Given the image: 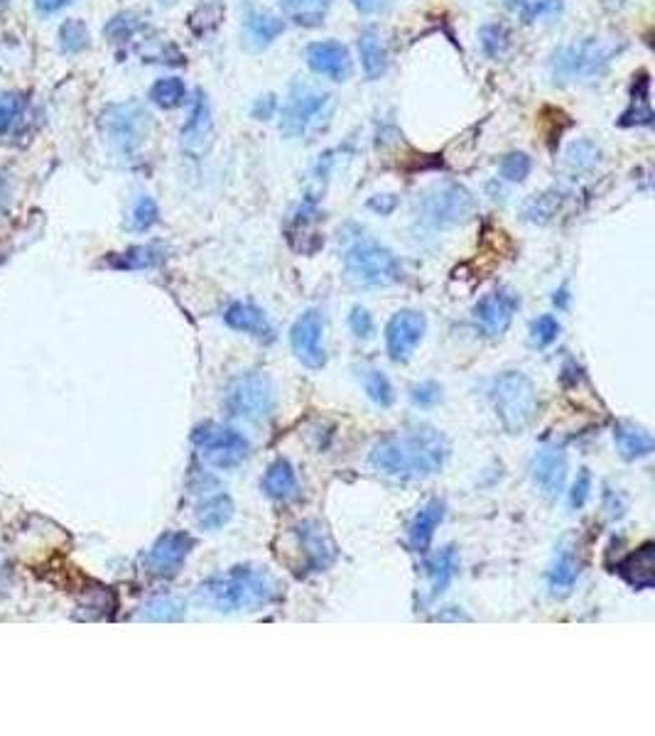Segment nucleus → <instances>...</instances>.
I'll return each instance as SVG.
<instances>
[{"instance_id": "obj_1", "label": "nucleus", "mask_w": 655, "mask_h": 736, "mask_svg": "<svg viewBox=\"0 0 655 736\" xmlns=\"http://www.w3.org/2000/svg\"><path fill=\"white\" fill-rule=\"evenodd\" d=\"M449 452L452 447L445 432L432 425H415L378 440L368 454V464L393 479H425L445 467Z\"/></svg>"}, {"instance_id": "obj_2", "label": "nucleus", "mask_w": 655, "mask_h": 736, "mask_svg": "<svg viewBox=\"0 0 655 736\" xmlns=\"http://www.w3.org/2000/svg\"><path fill=\"white\" fill-rule=\"evenodd\" d=\"M199 597L219 614L261 611L278 602L280 584L265 567L236 565L221 575L209 577L199 587Z\"/></svg>"}, {"instance_id": "obj_3", "label": "nucleus", "mask_w": 655, "mask_h": 736, "mask_svg": "<svg viewBox=\"0 0 655 736\" xmlns=\"http://www.w3.org/2000/svg\"><path fill=\"white\" fill-rule=\"evenodd\" d=\"M334 116V96L315 84H295L280 113V133L288 138H317Z\"/></svg>"}, {"instance_id": "obj_4", "label": "nucleus", "mask_w": 655, "mask_h": 736, "mask_svg": "<svg viewBox=\"0 0 655 736\" xmlns=\"http://www.w3.org/2000/svg\"><path fill=\"white\" fill-rule=\"evenodd\" d=\"M491 403L496 418L508 435H521L538 418V388L521 371H506L491 386Z\"/></svg>"}, {"instance_id": "obj_5", "label": "nucleus", "mask_w": 655, "mask_h": 736, "mask_svg": "<svg viewBox=\"0 0 655 736\" xmlns=\"http://www.w3.org/2000/svg\"><path fill=\"white\" fill-rule=\"evenodd\" d=\"M621 52V45L599 37H587L582 42L560 47L550 59L552 79L565 84V81H594L604 77L611 59Z\"/></svg>"}, {"instance_id": "obj_6", "label": "nucleus", "mask_w": 655, "mask_h": 736, "mask_svg": "<svg viewBox=\"0 0 655 736\" xmlns=\"http://www.w3.org/2000/svg\"><path fill=\"white\" fill-rule=\"evenodd\" d=\"M344 270L346 278L359 288H388L403 278V268L391 248L364 236L346 248Z\"/></svg>"}, {"instance_id": "obj_7", "label": "nucleus", "mask_w": 655, "mask_h": 736, "mask_svg": "<svg viewBox=\"0 0 655 736\" xmlns=\"http://www.w3.org/2000/svg\"><path fill=\"white\" fill-rule=\"evenodd\" d=\"M150 126H153L150 113L138 101L111 104L99 118V128L104 133L106 143L121 158H133L143 148V143L150 135Z\"/></svg>"}, {"instance_id": "obj_8", "label": "nucleus", "mask_w": 655, "mask_h": 736, "mask_svg": "<svg viewBox=\"0 0 655 736\" xmlns=\"http://www.w3.org/2000/svg\"><path fill=\"white\" fill-rule=\"evenodd\" d=\"M224 408L236 420L265 422L273 418L275 408H278V393L265 373H243L226 388Z\"/></svg>"}, {"instance_id": "obj_9", "label": "nucleus", "mask_w": 655, "mask_h": 736, "mask_svg": "<svg viewBox=\"0 0 655 736\" xmlns=\"http://www.w3.org/2000/svg\"><path fill=\"white\" fill-rule=\"evenodd\" d=\"M415 207H418L420 226H425L430 231H440L449 229V226L464 224L474 214L476 202L467 187L447 182L427 189Z\"/></svg>"}, {"instance_id": "obj_10", "label": "nucleus", "mask_w": 655, "mask_h": 736, "mask_svg": "<svg viewBox=\"0 0 655 736\" xmlns=\"http://www.w3.org/2000/svg\"><path fill=\"white\" fill-rule=\"evenodd\" d=\"M192 442L202 459L216 469H236L251 454V442L234 427L207 422L192 432Z\"/></svg>"}, {"instance_id": "obj_11", "label": "nucleus", "mask_w": 655, "mask_h": 736, "mask_svg": "<svg viewBox=\"0 0 655 736\" xmlns=\"http://www.w3.org/2000/svg\"><path fill=\"white\" fill-rule=\"evenodd\" d=\"M290 346L295 359L310 371H319L327 364L324 351V315L319 310H307L290 327Z\"/></svg>"}, {"instance_id": "obj_12", "label": "nucleus", "mask_w": 655, "mask_h": 736, "mask_svg": "<svg viewBox=\"0 0 655 736\" xmlns=\"http://www.w3.org/2000/svg\"><path fill=\"white\" fill-rule=\"evenodd\" d=\"M427 332V319L418 310H400L386 324V351L395 364H405L415 354Z\"/></svg>"}, {"instance_id": "obj_13", "label": "nucleus", "mask_w": 655, "mask_h": 736, "mask_svg": "<svg viewBox=\"0 0 655 736\" xmlns=\"http://www.w3.org/2000/svg\"><path fill=\"white\" fill-rule=\"evenodd\" d=\"M297 550L305 572H324L337 562V545L319 521H302L295 526Z\"/></svg>"}, {"instance_id": "obj_14", "label": "nucleus", "mask_w": 655, "mask_h": 736, "mask_svg": "<svg viewBox=\"0 0 655 736\" xmlns=\"http://www.w3.org/2000/svg\"><path fill=\"white\" fill-rule=\"evenodd\" d=\"M521 307V297L511 288H501L481 297L474 305V322L484 329L489 337H501L511 327L513 315Z\"/></svg>"}, {"instance_id": "obj_15", "label": "nucleus", "mask_w": 655, "mask_h": 736, "mask_svg": "<svg viewBox=\"0 0 655 736\" xmlns=\"http://www.w3.org/2000/svg\"><path fill=\"white\" fill-rule=\"evenodd\" d=\"M194 550V538L184 530H172V533L160 535L158 543L153 545L145 557V565L155 577H175L187 562L189 552Z\"/></svg>"}, {"instance_id": "obj_16", "label": "nucleus", "mask_w": 655, "mask_h": 736, "mask_svg": "<svg viewBox=\"0 0 655 736\" xmlns=\"http://www.w3.org/2000/svg\"><path fill=\"white\" fill-rule=\"evenodd\" d=\"M211 135H214V121H211V106L207 94L202 89L194 94L192 111H189L187 123L182 128V148L189 158L199 160L211 145Z\"/></svg>"}, {"instance_id": "obj_17", "label": "nucleus", "mask_w": 655, "mask_h": 736, "mask_svg": "<svg viewBox=\"0 0 655 736\" xmlns=\"http://www.w3.org/2000/svg\"><path fill=\"white\" fill-rule=\"evenodd\" d=\"M530 474L540 486V491L548 496H560L567 484V454L562 447L548 445L538 449L530 462Z\"/></svg>"}, {"instance_id": "obj_18", "label": "nucleus", "mask_w": 655, "mask_h": 736, "mask_svg": "<svg viewBox=\"0 0 655 736\" xmlns=\"http://www.w3.org/2000/svg\"><path fill=\"white\" fill-rule=\"evenodd\" d=\"M305 59L312 72L319 74V77H327L332 81H346L351 77V54L341 42H312L305 50Z\"/></svg>"}, {"instance_id": "obj_19", "label": "nucleus", "mask_w": 655, "mask_h": 736, "mask_svg": "<svg viewBox=\"0 0 655 736\" xmlns=\"http://www.w3.org/2000/svg\"><path fill=\"white\" fill-rule=\"evenodd\" d=\"M224 322L229 324L234 332L248 334V337L258 339V342L270 344L275 342V327L261 307L251 305V302H231L224 312Z\"/></svg>"}, {"instance_id": "obj_20", "label": "nucleus", "mask_w": 655, "mask_h": 736, "mask_svg": "<svg viewBox=\"0 0 655 736\" xmlns=\"http://www.w3.org/2000/svg\"><path fill=\"white\" fill-rule=\"evenodd\" d=\"M445 513H447V503L442 499L427 501L425 506L415 513V518L408 526L410 550L420 552V555H425V552L430 550L437 528H440L442 521H445Z\"/></svg>"}, {"instance_id": "obj_21", "label": "nucleus", "mask_w": 655, "mask_h": 736, "mask_svg": "<svg viewBox=\"0 0 655 736\" xmlns=\"http://www.w3.org/2000/svg\"><path fill=\"white\" fill-rule=\"evenodd\" d=\"M579 572H582V562H579L575 548L560 545V550L555 552V560H552L548 570V587L552 597H570L579 579Z\"/></svg>"}, {"instance_id": "obj_22", "label": "nucleus", "mask_w": 655, "mask_h": 736, "mask_svg": "<svg viewBox=\"0 0 655 736\" xmlns=\"http://www.w3.org/2000/svg\"><path fill=\"white\" fill-rule=\"evenodd\" d=\"M614 442L621 457L626 462H638V459L651 457L655 442L653 435L646 427L636 425V422H616L614 425Z\"/></svg>"}, {"instance_id": "obj_23", "label": "nucleus", "mask_w": 655, "mask_h": 736, "mask_svg": "<svg viewBox=\"0 0 655 736\" xmlns=\"http://www.w3.org/2000/svg\"><path fill=\"white\" fill-rule=\"evenodd\" d=\"M653 108H651V79L646 72H641L638 77H633L631 84V101L629 108L621 113L619 123L621 128H633V126H653Z\"/></svg>"}, {"instance_id": "obj_24", "label": "nucleus", "mask_w": 655, "mask_h": 736, "mask_svg": "<svg viewBox=\"0 0 655 736\" xmlns=\"http://www.w3.org/2000/svg\"><path fill=\"white\" fill-rule=\"evenodd\" d=\"M243 27H246L248 40L253 42V47H268L283 35L285 23L280 18H275L268 10L256 8V5H246V15H243Z\"/></svg>"}, {"instance_id": "obj_25", "label": "nucleus", "mask_w": 655, "mask_h": 736, "mask_svg": "<svg viewBox=\"0 0 655 736\" xmlns=\"http://www.w3.org/2000/svg\"><path fill=\"white\" fill-rule=\"evenodd\" d=\"M427 579H430V599H437L447 592L459 572V552L454 545H445L427 560Z\"/></svg>"}, {"instance_id": "obj_26", "label": "nucleus", "mask_w": 655, "mask_h": 736, "mask_svg": "<svg viewBox=\"0 0 655 736\" xmlns=\"http://www.w3.org/2000/svg\"><path fill=\"white\" fill-rule=\"evenodd\" d=\"M621 577L631 584L633 589H651L655 584V545L646 543L636 552H631L619 565Z\"/></svg>"}, {"instance_id": "obj_27", "label": "nucleus", "mask_w": 655, "mask_h": 736, "mask_svg": "<svg viewBox=\"0 0 655 736\" xmlns=\"http://www.w3.org/2000/svg\"><path fill=\"white\" fill-rule=\"evenodd\" d=\"M263 491L273 501H290L300 494V481L288 459H275L263 476Z\"/></svg>"}, {"instance_id": "obj_28", "label": "nucleus", "mask_w": 655, "mask_h": 736, "mask_svg": "<svg viewBox=\"0 0 655 736\" xmlns=\"http://www.w3.org/2000/svg\"><path fill=\"white\" fill-rule=\"evenodd\" d=\"M359 54H361V67H364L366 79L376 81L386 74L388 69V50L386 42H383L381 32L376 27H366L359 37Z\"/></svg>"}, {"instance_id": "obj_29", "label": "nucleus", "mask_w": 655, "mask_h": 736, "mask_svg": "<svg viewBox=\"0 0 655 736\" xmlns=\"http://www.w3.org/2000/svg\"><path fill=\"white\" fill-rule=\"evenodd\" d=\"M234 499L229 494H216L197 506V523L204 530H219L234 518Z\"/></svg>"}, {"instance_id": "obj_30", "label": "nucleus", "mask_w": 655, "mask_h": 736, "mask_svg": "<svg viewBox=\"0 0 655 736\" xmlns=\"http://www.w3.org/2000/svg\"><path fill=\"white\" fill-rule=\"evenodd\" d=\"M562 204H565V192H560V189H548V192L530 197L528 202L523 204L521 216L525 221H530V224L540 226L550 224L557 216V211L562 209Z\"/></svg>"}, {"instance_id": "obj_31", "label": "nucleus", "mask_w": 655, "mask_h": 736, "mask_svg": "<svg viewBox=\"0 0 655 736\" xmlns=\"http://www.w3.org/2000/svg\"><path fill=\"white\" fill-rule=\"evenodd\" d=\"M280 5L292 23L315 27L324 23L332 0H280Z\"/></svg>"}, {"instance_id": "obj_32", "label": "nucleus", "mask_w": 655, "mask_h": 736, "mask_svg": "<svg viewBox=\"0 0 655 736\" xmlns=\"http://www.w3.org/2000/svg\"><path fill=\"white\" fill-rule=\"evenodd\" d=\"M165 261V251L160 246H135L131 251L121 253V256L111 258L108 265L118 270H145L155 268Z\"/></svg>"}, {"instance_id": "obj_33", "label": "nucleus", "mask_w": 655, "mask_h": 736, "mask_svg": "<svg viewBox=\"0 0 655 736\" xmlns=\"http://www.w3.org/2000/svg\"><path fill=\"white\" fill-rule=\"evenodd\" d=\"M184 96H187V86H184V81L177 77L158 79L153 86H150V101L160 108L182 106Z\"/></svg>"}, {"instance_id": "obj_34", "label": "nucleus", "mask_w": 655, "mask_h": 736, "mask_svg": "<svg viewBox=\"0 0 655 736\" xmlns=\"http://www.w3.org/2000/svg\"><path fill=\"white\" fill-rule=\"evenodd\" d=\"M221 18H224V3L221 0H199V8L192 13V30L197 35H209L219 27Z\"/></svg>"}, {"instance_id": "obj_35", "label": "nucleus", "mask_w": 655, "mask_h": 736, "mask_svg": "<svg viewBox=\"0 0 655 736\" xmlns=\"http://www.w3.org/2000/svg\"><path fill=\"white\" fill-rule=\"evenodd\" d=\"M479 45L481 52L489 59H501L508 52V47H511V35H508V30L503 25H484L479 32Z\"/></svg>"}, {"instance_id": "obj_36", "label": "nucleus", "mask_w": 655, "mask_h": 736, "mask_svg": "<svg viewBox=\"0 0 655 736\" xmlns=\"http://www.w3.org/2000/svg\"><path fill=\"white\" fill-rule=\"evenodd\" d=\"M184 604L175 597H158L153 602H148L140 611V619L143 621H180L184 616Z\"/></svg>"}, {"instance_id": "obj_37", "label": "nucleus", "mask_w": 655, "mask_h": 736, "mask_svg": "<svg viewBox=\"0 0 655 736\" xmlns=\"http://www.w3.org/2000/svg\"><path fill=\"white\" fill-rule=\"evenodd\" d=\"M364 388H366L368 398H371V403H376L378 408H388V405H393L395 391H393L391 381H388V376L383 371H376V368L366 371L364 373Z\"/></svg>"}, {"instance_id": "obj_38", "label": "nucleus", "mask_w": 655, "mask_h": 736, "mask_svg": "<svg viewBox=\"0 0 655 736\" xmlns=\"http://www.w3.org/2000/svg\"><path fill=\"white\" fill-rule=\"evenodd\" d=\"M599 160V148L592 143V140H577V143L570 145L567 150L565 162L572 172H587L597 165Z\"/></svg>"}, {"instance_id": "obj_39", "label": "nucleus", "mask_w": 655, "mask_h": 736, "mask_svg": "<svg viewBox=\"0 0 655 736\" xmlns=\"http://www.w3.org/2000/svg\"><path fill=\"white\" fill-rule=\"evenodd\" d=\"M158 202L153 197H140L138 202L133 204L131 216H128V229L131 231H148L150 226L158 224Z\"/></svg>"}, {"instance_id": "obj_40", "label": "nucleus", "mask_w": 655, "mask_h": 736, "mask_svg": "<svg viewBox=\"0 0 655 736\" xmlns=\"http://www.w3.org/2000/svg\"><path fill=\"white\" fill-rule=\"evenodd\" d=\"M59 42H62L64 52H84L89 47V30L81 20H67L59 30Z\"/></svg>"}, {"instance_id": "obj_41", "label": "nucleus", "mask_w": 655, "mask_h": 736, "mask_svg": "<svg viewBox=\"0 0 655 736\" xmlns=\"http://www.w3.org/2000/svg\"><path fill=\"white\" fill-rule=\"evenodd\" d=\"M560 332L562 327L560 322H557V317L543 315L530 324V342H533V346H538V349H545V346L557 342Z\"/></svg>"}, {"instance_id": "obj_42", "label": "nucleus", "mask_w": 655, "mask_h": 736, "mask_svg": "<svg viewBox=\"0 0 655 736\" xmlns=\"http://www.w3.org/2000/svg\"><path fill=\"white\" fill-rule=\"evenodd\" d=\"M530 170H533V160L525 153H508L501 160V177L506 182H523L528 180Z\"/></svg>"}, {"instance_id": "obj_43", "label": "nucleus", "mask_w": 655, "mask_h": 736, "mask_svg": "<svg viewBox=\"0 0 655 736\" xmlns=\"http://www.w3.org/2000/svg\"><path fill=\"white\" fill-rule=\"evenodd\" d=\"M23 96L20 94H3L0 96V135H5L15 126V121L23 113Z\"/></svg>"}, {"instance_id": "obj_44", "label": "nucleus", "mask_w": 655, "mask_h": 736, "mask_svg": "<svg viewBox=\"0 0 655 736\" xmlns=\"http://www.w3.org/2000/svg\"><path fill=\"white\" fill-rule=\"evenodd\" d=\"M410 400L418 408H432L442 400V386L437 381H422L410 388Z\"/></svg>"}, {"instance_id": "obj_45", "label": "nucleus", "mask_w": 655, "mask_h": 736, "mask_svg": "<svg viewBox=\"0 0 655 736\" xmlns=\"http://www.w3.org/2000/svg\"><path fill=\"white\" fill-rule=\"evenodd\" d=\"M138 27H140L138 20H135L133 15H128V13L116 15V18H113L106 27V37L113 42H126V40H131L135 32H138Z\"/></svg>"}, {"instance_id": "obj_46", "label": "nucleus", "mask_w": 655, "mask_h": 736, "mask_svg": "<svg viewBox=\"0 0 655 736\" xmlns=\"http://www.w3.org/2000/svg\"><path fill=\"white\" fill-rule=\"evenodd\" d=\"M562 10V0H538V3L525 5L523 18L525 23H535V20H552L557 18Z\"/></svg>"}, {"instance_id": "obj_47", "label": "nucleus", "mask_w": 655, "mask_h": 736, "mask_svg": "<svg viewBox=\"0 0 655 736\" xmlns=\"http://www.w3.org/2000/svg\"><path fill=\"white\" fill-rule=\"evenodd\" d=\"M349 329L356 339H371L373 332H376V324H373V317L368 315V310L364 307L356 305L349 315Z\"/></svg>"}, {"instance_id": "obj_48", "label": "nucleus", "mask_w": 655, "mask_h": 736, "mask_svg": "<svg viewBox=\"0 0 655 736\" xmlns=\"http://www.w3.org/2000/svg\"><path fill=\"white\" fill-rule=\"evenodd\" d=\"M589 491H592V472H589V469H579L575 484H572L570 491V506L575 508V511H579V508L587 503Z\"/></svg>"}, {"instance_id": "obj_49", "label": "nucleus", "mask_w": 655, "mask_h": 736, "mask_svg": "<svg viewBox=\"0 0 655 736\" xmlns=\"http://www.w3.org/2000/svg\"><path fill=\"white\" fill-rule=\"evenodd\" d=\"M275 108H278V101H275V96L265 94L256 101V104H253L251 113H253V118H256V121H268V118H273Z\"/></svg>"}, {"instance_id": "obj_50", "label": "nucleus", "mask_w": 655, "mask_h": 736, "mask_svg": "<svg viewBox=\"0 0 655 736\" xmlns=\"http://www.w3.org/2000/svg\"><path fill=\"white\" fill-rule=\"evenodd\" d=\"M395 204H398V199L391 197V194H378V197H373L371 202H368V209L378 211V214H391V211L395 209Z\"/></svg>"}, {"instance_id": "obj_51", "label": "nucleus", "mask_w": 655, "mask_h": 736, "mask_svg": "<svg viewBox=\"0 0 655 736\" xmlns=\"http://www.w3.org/2000/svg\"><path fill=\"white\" fill-rule=\"evenodd\" d=\"M351 3H354V8L359 10V13L373 15V13H378V10L386 8L391 0H351Z\"/></svg>"}, {"instance_id": "obj_52", "label": "nucleus", "mask_w": 655, "mask_h": 736, "mask_svg": "<svg viewBox=\"0 0 655 736\" xmlns=\"http://www.w3.org/2000/svg\"><path fill=\"white\" fill-rule=\"evenodd\" d=\"M35 5L42 10V13H57L59 8L67 5V0H35Z\"/></svg>"}, {"instance_id": "obj_53", "label": "nucleus", "mask_w": 655, "mask_h": 736, "mask_svg": "<svg viewBox=\"0 0 655 736\" xmlns=\"http://www.w3.org/2000/svg\"><path fill=\"white\" fill-rule=\"evenodd\" d=\"M160 3L162 5H172V3H175V0H160Z\"/></svg>"}, {"instance_id": "obj_54", "label": "nucleus", "mask_w": 655, "mask_h": 736, "mask_svg": "<svg viewBox=\"0 0 655 736\" xmlns=\"http://www.w3.org/2000/svg\"><path fill=\"white\" fill-rule=\"evenodd\" d=\"M511 3H523V0H511Z\"/></svg>"}]
</instances>
